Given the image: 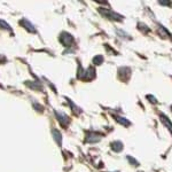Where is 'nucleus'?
<instances>
[{"instance_id": "1", "label": "nucleus", "mask_w": 172, "mask_h": 172, "mask_svg": "<svg viewBox=\"0 0 172 172\" xmlns=\"http://www.w3.org/2000/svg\"><path fill=\"white\" fill-rule=\"evenodd\" d=\"M99 12H100L101 15H103L104 17H107L109 20H114V21H122L123 20V16L117 14V13L112 12L111 9H106V8H99Z\"/></svg>"}, {"instance_id": "2", "label": "nucleus", "mask_w": 172, "mask_h": 172, "mask_svg": "<svg viewBox=\"0 0 172 172\" xmlns=\"http://www.w3.org/2000/svg\"><path fill=\"white\" fill-rule=\"evenodd\" d=\"M60 43L63 46H65V47H69V46H71V44L73 43V37L70 35V33H68V32H62L60 35Z\"/></svg>"}, {"instance_id": "3", "label": "nucleus", "mask_w": 172, "mask_h": 172, "mask_svg": "<svg viewBox=\"0 0 172 172\" xmlns=\"http://www.w3.org/2000/svg\"><path fill=\"white\" fill-rule=\"evenodd\" d=\"M101 138H102V136H101L100 133L90 132V133H87L85 141L88 142V144H95V142H99V141L101 140Z\"/></svg>"}, {"instance_id": "4", "label": "nucleus", "mask_w": 172, "mask_h": 172, "mask_svg": "<svg viewBox=\"0 0 172 172\" xmlns=\"http://www.w3.org/2000/svg\"><path fill=\"white\" fill-rule=\"evenodd\" d=\"M54 114H55L56 118H57V120L60 122V124L62 125V126H64V128H65V126L69 124V117L67 116L64 112L55 110V111H54Z\"/></svg>"}, {"instance_id": "5", "label": "nucleus", "mask_w": 172, "mask_h": 172, "mask_svg": "<svg viewBox=\"0 0 172 172\" xmlns=\"http://www.w3.org/2000/svg\"><path fill=\"white\" fill-rule=\"evenodd\" d=\"M20 24L23 27L24 29H27L28 31H30L31 33H36L37 32V30H36V28L33 27V24L30 22V21H28L27 19H23V20H21L20 21Z\"/></svg>"}, {"instance_id": "6", "label": "nucleus", "mask_w": 172, "mask_h": 172, "mask_svg": "<svg viewBox=\"0 0 172 172\" xmlns=\"http://www.w3.org/2000/svg\"><path fill=\"white\" fill-rule=\"evenodd\" d=\"M25 85H27L28 87L35 90V91H43V90H44L41 83H39V82H32V80H28V82H25Z\"/></svg>"}, {"instance_id": "7", "label": "nucleus", "mask_w": 172, "mask_h": 172, "mask_svg": "<svg viewBox=\"0 0 172 172\" xmlns=\"http://www.w3.org/2000/svg\"><path fill=\"white\" fill-rule=\"evenodd\" d=\"M93 78H95V69L93 68V67H90V68H87V70L85 71L84 78H83V79L92 80Z\"/></svg>"}, {"instance_id": "8", "label": "nucleus", "mask_w": 172, "mask_h": 172, "mask_svg": "<svg viewBox=\"0 0 172 172\" xmlns=\"http://www.w3.org/2000/svg\"><path fill=\"white\" fill-rule=\"evenodd\" d=\"M52 134H53V136H54V140L56 141L57 146H60L61 147V145H62V136H61L60 131H57V130L54 128L52 131Z\"/></svg>"}, {"instance_id": "9", "label": "nucleus", "mask_w": 172, "mask_h": 172, "mask_svg": "<svg viewBox=\"0 0 172 172\" xmlns=\"http://www.w3.org/2000/svg\"><path fill=\"white\" fill-rule=\"evenodd\" d=\"M161 122H162V123H163V124H164L172 133V123H171V120H169V118L165 116L164 114H161Z\"/></svg>"}, {"instance_id": "10", "label": "nucleus", "mask_w": 172, "mask_h": 172, "mask_svg": "<svg viewBox=\"0 0 172 172\" xmlns=\"http://www.w3.org/2000/svg\"><path fill=\"white\" fill-rule=\"evenodd\" d=\"M111 149L116 153L122 152L123 150V142L122 141H114V142H111Z\"/></svg>"}, {"instance_id": "11", "label": "nucleus", "mask_w": 172, "mask_h": 172, "mask_svg": "<svg viewBox=\"0 0 172 172\" xmlns=\"http://www.w3.org/2000/svg\"><path fill=\"white\" fill-rule=\"evenodd\" d=\"M115 120L120 123V124H122L123 126H130L131 125V122L128 120H126L125 117H122V116H115Z\"/></svg>"}, {"instance_id": "12", "label": "nucleus", "mask_w": 172, "mask_h": 172, "mask_svg": "<svg viewBox=\"0 0 172 172\" xmlns=\"http://www.w3.org/2000/svg\"><path fill=\"white\" fill-rule=\"evenodd\" d=\"M104 61V57L102 55H96L93 57V63L95 64V65H100L101 63H103Z\"/></svg>"}, {"instance_id": "13", "label": "nucleus", "mask_w": 172, "mask_h": 172, "mask_svg": "<svg viewBox=\"0 0 172 172\" xmlns=\"http://www.w3.org/2000/svg\"><path fill=\"white\" fill-rule=\"evenodd\" d=\"M158 32H160V33L163 37H169V36H170L169 31L164 28V27H163V25H160V28H158Z\"/></svg>"}, {"instance_id": "14", "label": "nucleus", "mask_w": 172, "mask_h": 172, "mask_svg": "<svg viewBox=\"0 0 172 172\" xmlns=\"http://www.w3.org/2000/svg\"><path fill=\"white\" fill-rule=\"evenodd\" d=\"M138 28L140 29L141 31H144L145 33H147V32L150 31V29L147 28V25H146V24H144V23H138Z\"/></svg>"}, {"instance_id": "15", "label": "nucleus", "mask_w": 172, "mask_h": 172, "mask_svg": "<svg viewBox=\"0 0 172 172\" xmlns=\"http://www.w3.org/2000/svg\"><path fill=\"white\" fill-rule=\"evenodd\" d=\"M0 29H4V30H10V27H9V24H8L7 22L0 20Z\"/></svg>"}, {"instance_id": "16", "label": "nucleus", "mask_w": 172, "mask_h": 172, "mask_svg": "<svg viewBox=\"0 0 172 172\" xmlns=\"http://www.w3.org/2000/svg\"><path fill=\"white\" fill-rule=\"evenodd\" d=\"M67 100H68L69 104H70V106H71L72 108H73V109H72V110H73V111H75V112H77V114H79V112L82 111V110H80V109L78 108V107H77V106H75V104L72 103V101L70 100V99H67Z\"/></svg>"}, {"instance_id": "17", "label": "nucleus", "mask_w": 172, "mask_h": 172, "mask_svg": "<svg viewBox=\"0 0 172 172\" xmlns=\"http://www.w3.org/2000/svg\"><path fill=\"white\" fill-rule=\"evenodd\" d=\"M128 158V161L130 162V163H132V165H134V166H139V162L136 160H134L133 157H131V156H128L126 157Z\"/></svg>"}, {"instance_id": "18", "label": "nucleus", "mask_w": 172, "mask_h": 172, "mask_svg": "<svg viewBox=\"0 0 172 172\" xmlns=\"http://www.w3.org/2000/svg\"><path fill=\"white\" fill-rule=\"evenodd\" d=\"M117 33L120 35V37H122V38H125V39H130L131 37H128V33H125L124 31H122V30H117Z\"/></svg>"}, {"instance_id": "19", "label": "nucleus", "mask_w": 172, "mask_h": 172, "mask_svg": "<svg viewBox=\"0 0 172 172\" xmlns=\"http://www.w3.org/2000/svg\"><path fill=\"white\" fill-rule=\"evenodd\" d=\"M160 5H163V6H171V1H160Z\"/></svg>"}, {"instance_id": "20", "label": "nucleus", "mask_w": 172, "mask_h": 172, "mask_svg": "<svg viewBox=\"0 0 172 172\" xmlns=\"http://www.w3.org/2000/svg\"><path fill=\"white\" fill-rule=\"evenodd\" d=\"M147 98H148V99H150V101H152V102H154V103H157L156 99H155L154 96H152V95H147Z\"/></svg>"}, {"instance_id": "21", "label": "nucleus", "mask_w": 172, "mask_h": 172, "mask_svg": "<svg viewBox=\"0 0 172 172\" xmlns=\"http://www.w3.org/2000/svg\"><path fill=\"white\" fill-rule=\"evenodd\" d=\"M33 106H35V107H36V108H37V110H40V111H43V107H41L40 104H39V106H38V104H37V103H33Z\"/></svg>"}, {"instance_id": "22", "label": "nucleus", "mask_w": 172, "mask_h": 172, "mask_svg": "<svg viewBox=\"0 0 172 172\" xmlns=\"http://www.w3.org/2000/svg\"><path fill=\"white\" fill-rule=\"evenodd\" d=\"M171 109H172V106H171Z\"/></svg>"}]
</instances>
